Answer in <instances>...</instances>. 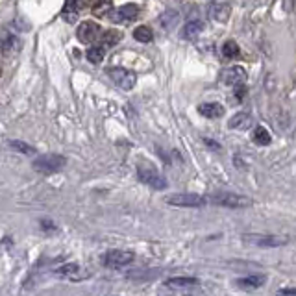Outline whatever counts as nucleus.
Wrapping results in <instances>:
<instances>
[{"instance_id":"nucleus-22","label":"nucleus","mask_w":296,"mask_h":296,"mask_svg":"<svg viewBox=\"0 0 296 296\" xmlns=\"http://www.w3.org/2000/svg\"><path fill=\"white\" fill-rule=\"evenodd\" d=\"M78 271H80V267H78L76 263H67V265L56 269V271H54V274L62 276V278H76Z\"/></svg>"},{"instance_id":"nucleus-19","label":"nucleus","mask_w":296,"mask_h":296,"mask_svg":"<svg viewBox=\"0 0 296 296\" xmlns=\"http://www.w3.org/2000/svg\"><path fill=\"white\" fill-rule=\"evenodd\" d=\"M85 56L93 65H98V63L104 60V56H106V48H104V46H89L85 52Z\"/></svg>"},{"instance_id":"nucleus-13","label":"nucleus","mask_w":296,"mask_h":296,"mask_svg":"<svg viewBox=\"0 0 296 296\" xmlns=\"http://www.w3.org/2000/svg\"><path fill=\"white\" fill-rule=\"evenodd\" d=\"M228 126H230L231 130H248V128L252 126V115L246 111L237 113V115H233V117L230 119Z\"/></svg>"},{"instance_id":"nucleus-14","label":"nucleus","mask_w":296,"mask_h":296,"mask_svg":"<svg viewBox=\"0 0 296 296\" xmlns=\"http://www.w3.org/2000/svg\"><path fill=\"white\" fill-rule=\"evenodd\" d=\"M204 32V22L202 21H189L182 30V37L184 39H194Z\"/></svg>"},{"instance_id":"nucleus-25","label":"nucleus","mask_w":296,"mask_h":296,"mask_svg":"<svg viewBox=\"0 0 296 296\" xmlns=\"http://www.w3.org/2000/svg\"><path fill=\"white\" fill-rule=\"evenodd\" d=\"M80 10V0H67L65 8H63V17L67 21H72V15H76Z\"/></svg>"},{"instance_id":"nucleus-16","label":"nucleus","mask_w":296,"mask_h":296,"mask_svg":"<svg viewBox=\"0 0 296 296\" xmlns=\"http://www.w3.org/2000/svg\"><path fill=\"white\" fill-rule=\"evenodd\" d=\"M267 281V276L265 274H255V276H248V278H241L237 280L235 283L239 287H248V289H257L261 287L263 283Z\"/></svg>"},{"instance_id":"nucleus-11","label":"nucleus","mask_w":296,"mask_h":296,"mask_svg":"<svg viewBox=\"0 0 296 296\" xmlns=\"http://www.w3.org/2000/svg\"><path fill=\"white\" fill-rule=\"evenodd\" d=\"M208 15L217 22H226L231 15V8L228 4H220V2H211L208 6Z\"/></svg>"},{"instance_id":"nucleus-12","label":"nucleus","mask_w":296,"mask_h":296,"mask_svg":"<svg viewBox=\"0 0 296 296\" xmlns=\"http://www.w3.org/2000/svg\"><path fill=\"white\" fill-rule=\"evenodd\" d=\"M198 113L205 119H220L224 117V106L219 102H205L198 106Z\"/></svg>"},{"instance_id":"nucleus-4","label":"nucleus","mask_w":296,"mask_h":296,"mask_svg":"<svg viewBox=\"0 0 296 296\" xmlns=\"http://www.w3.org/2000/svg\"><path fill=\"white\" fill-rule=\"evenodd\" d=\"M107 76L111 78V82L115 85L124 89V91H132L133 87H135V82H137V76L132 71L124 69V67H111V69H107Z\"/></svg>"},{"instance_id":"nucleus-30","label":"nucleus","mask_w":296,"mask_h":296,"mask_svg":"<svg viewBox=\"0 0 296 296\" xmlns=\"http://www.w3.org/2000/svg\"><path fill=\"white\" fill-rule=\"evenodd\" d=\"M204 143L208 144V146H213L215 150H220V144H219V143H215V141H211V139H204Z\"/></svg>"},{"instance_id":"nucleus-18","label":"nucleus","mask_w":296,"mask_h":296,"mask_svg":"<svg viewBox=\"0 0 296 296\" xmlns=\"http://www.w3.org/2000/svg\"><path fill=\"white\" fill-rule=\"evenodd\" d=\"M176 22H178V11L174 10H167L159 17V24L163 26L165 30H172L174 26H176Z\"/></svg>"},{"instance_id":"nucleus-10","label":"nucleus","mask_w":296,"mask_h":296,"mask_svg":"<svg viewBox=\"0 0 296 296\" xmlns=\"http://www.w3.org/2000/svg\"><path fill=\"white\" fill-rule=\"evenodd\" d=\"M220 78L226 85H237V83H245L246 82V71L243 67L233 65V67H226L224 71L220 72Z\"/></svg>"},{"instance_id":"nucleus-26","label":"nucleus","mask_w":296,"mask_h":296,"mask_svg":"<svg viewBox=\"0 0 296 296\" xmlns=\"http://www.w3.org/2000/svg\"><path fill=\"white\" fill-rule=\"evenodd\" d=\"M220 52H222V56L224 57H237L239 56V45L235 41H226L224 45H222V48H220Z\"/></svg>"},{"instance_id":"nucleus-21","label":"nucleus","mask_w":296,"mask_h":296,"mask_svg":"<svg viewBox=\"0 0 296 296\" xmlns=\"http://www.w3.org/2000/svg\"><path fill=\"white\" fill-rule=\"evenodd\" d=\"M133 37H135V41H139V43H150L154 39V34L148 26H137V28L133 30Z\"/></svg>"},{"instance_id":"nucleus-17","label":"nucleus","mask_w":296,"mask_h":296,"mask_svg":"<svg viewBox=\"0 0 296 296\" xmlns=\"http://www.w3.org/2000/svg\"><path fill=\"white\" fill-rule=\"evenodd\" d=\"M252 141H254L255 144H259V146H267V144H271L272 137H271V133H269L267 128L257 126L254 130V133H252Z\"/></svg>"},{"instance_id":"nucleus-2","label":"nucleus","mask_w":296,"mask_h":296,"mask_svg":"<svg viewBox=\"0 0 296 296\" xmlns=\"http://www.w3.org/2000/svg\"><path fill=\"white\" fill-rule=\"evenodd\" d=\"M65 163L67 158L62 154H43V156L34 159L32 167H34V170L41 174H54L57 170H62L65 167Z\"/></svg>"},{"instance_id":"nucleus-8","label":"nucleus","mask_w":296,"mask_h":296,"mask_svg":"<svg viewBox=\"0 0 296 296\" xmlns=\"http://www.w3.org/2000/svg\"><path fill=\"white\" fill-rule=\"evenodd\" d=\"M139 15V6L137 4H124L121 8H115L107 13V17L111 19L113 22H128L133 21L135 17Z\"/></svg>"},{"instance_id":"nucleus-27","label":"nucleus","mask_w":296,"mask_h":296,"mask_svg":"<svg viewBox=\"0 0 296 296\" xmlns=\"http://www.w3.org/2000/svg\"><path fill=\"white\" fill-rule=\"evenodd\" d=\"M91 8L98 10V8H106V6H111V0H87Z\"/></svg>"},{"instance_id":"nucleus-29","label":"nucleus","mask_w":296,"mask_h":296,"mask_svg":"<svg viewBox=\"0 0 296 296\" xmlns=\"http://www.w3.org/2000/svg\"><path fill=\"white\" fill-rule=\"evenodd\" d=\"M278 294H289V296H296V291L294 289H280Z\"/></svg>"},{"instance_id":"nucleus-23","label":"nucleus","mask_w":296,"mask_h":296,"mask_svg":"<svg viewBox=\"0 0 296 296\" xmlns=\"http://www.w3.org/2000/svg\"><path fill=\"white\" fill-rule=\"evenodd\" d=\"M10 146L13 148L15 152H21V154H24V156H34V154H36V148L30 146V144L24 143V141H17V139H11Z\"/></svg>"},{"instance_id":"nucleus-24","label":"nucleus","mask_w":296,"mask_h":296,"mask_svg":"<svg viewBox=\"0 0 296 296\" xmlns=\"http://www.w3.org/2000/svg\"><path fill=\"white\" fill-rule=\"evenodd\" d=\"M121 39H123V34L117 30H106L102 34V43L106 46H115Z\"/></svg>"},{"instance_id":"nucleus-3","label":"nucleus","mask_w":296,"mask_h":296,"mask_svg":"<svg viewBox=\"0 0 296 296\" xmlns=\"http://www.w3.org/2000/svg\"><path fill=\"white\" fill-rule=\"evenodd\" d=\"M243 241L248 245L261 246V248H276V246H283L289 243L287 237H280V235H267V233H245Z\"/></svg>"},{"instance_id":"nucleus-20","label":"nucleus","mask_w":296,"mask_h":296,"mask_svg":"<svg viewBox=\"0 0 296 296\" xmlns=\"http://www.w3.org/2000/svg\"><path fill=\"white\" fill-rule=\"evenodd\" d=\"M0 43H2V48H4L6 52L11 50V48H13V50H19V48H21V46H19V45H21V41H19L15 36L8 34V32L0 36Z\"/></svg>"},{"instance_id":"nucleus-5","label":"nucleus","mask_w":296,"mask_h":296,"mask_svg":"<svg viewBox=\"0 0 296 296\" xmlns=\"http://www.w3.org/2000/svg\"><path fill=\"white\" fill-rule=\"evenodd\" d=\"M135 259V254L130 250H109L100 257V263L107 269H121L130 265Z\"/></svg>"},{"instance_id":"nucleus-6","label":"nucleus","mask_w":296,"mask_h":296,"mask_svg":"<svg viewBox=\"0 0 296 296\" xmlns=\"http://www.w3.org/2000/svg\"><path fill=\"white\" fill-rule=\"evenodd\" d=\"M167 204L174 205V208H204L208 204V198L196 193H182L169 196Z\"/></svg>"},{"instance_id":"nucleus-7","label":"nucleus","mask_w":296,"mask_h":296,"mask_svg":"<svg viewBox=\"0 0 296 296\" xmlns=\"http://www.w3.org/2000/svg\"><path fill=\"white\" fill-rule=\"evenodd\" d=\"M137 176L139 180L143 182V184L150 185L152 189H165L167 187V180L161 176V174L158 172V170L154 169L152 165H139L137 167Z\"/></svg>"},{"instance_id":"nucleus-1","label":"nucleus","mask_w":296,"mask_h":296,"mask_svg":"<svg viewBox=\"0 0 296 296\" xmlns=\"http://www.w3.org/2000/svg\"><path fill=\"white\" fill-rule=\"evenodd\" d=\"M208 204L220 205V208H228V210H243V208H250L252 202L245 194H233V193H219L208 198Z\"/></svg>"},{"instance_id":"nucleus-28","label":"nucleus","mask_w":296,"mask_h":296,"mask_svg":"<svg viewBox=\"0 0 296 296\" xmlns=\"http://www.w3.org/2000/svg\"><path fill=\"white\" fill-rule=\"evenodd\" d=\"M233 91H235V98L243 100V98H245V95H246L245 83H237V85H233Z\"/></svg>"},{"instance_id":"nucleus-9","label":"nucleus","mask_w":296,"mask_h":296,"mask_svg":"<svg viewBox=\"0 0 296 296\" xmlns=\"http://www.w3.org/2000/svg\"><path fill=\"white\" fill-rule=\"evenodd\" d=\"M76 36L82 43L91 45V43L97 41V37L100 36V26H98L97 22H93V21H83L82 24L78 26Z\"/></svg>"},{"instance_id":"nucleus-15","label":"nucleus","mask_w":296,"mask_h":296,"mask_svg":"<svg viewBox=\"0 0 296 296\" xmlns=\"http://www.w3.org/2000/svg\"><path fill=\"white\" fill-rule=\"evenodd\" d=\"M200 281L196 278H169L165 281V285L170 287V289H187V287L198 285Z\"/></svg>"}]
</instances>
